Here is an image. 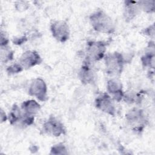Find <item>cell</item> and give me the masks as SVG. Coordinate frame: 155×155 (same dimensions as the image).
I'll use <instances>...</instances> for the list:
<instances>
[{"mask_svg":"<svg viewBox=\"0 0 155 155\" xmlns=\"http://www.w3.org/2000/svg\"><path fill=\"white\" fill-rule=\"evenodd\" d=\"M21 109L24 113L33 116L39 111L40 105L35 100H28L22 104Z\"/></svg>","mask_w":155,"mask_h":155,"instance_id":"obj_10","label":"cell"},{"mask_svg":"<svg viewBox=\"0 0 155 155\" xmlns=\"http://www.w3.org/2000/svg\"><path fill=\"white\" fill-rule=\"evenodd\" d=\"M127 120L131 124L140 123L143 117V111L141 110L133 109L126 114Z\"/></svg>","mask_w":155,"mask_h":155,"instance_id":"obj_12","label":"cell"},{"mask_svg":"<svg viewBox=\"0 0 155 155\" xmlns=\"http://www.w3.org/2000/svg\"><path fill=\"white\" fill-rule=\"evenodd\" d=\"M28 93L39 101H45L47 99V85L44 80L41 78L35 79L30 85Z\"/></svg>","mask_w":155,"mask_h":155,"instance_id":"obj_5","label":"cell"},{"mask_svg":"<svg viewBox=\"0 0 155 155\" xmlns=\"http://www.w3.org/2000/svg\"><path fill=\"white\" fill-rule=\"evenodd\" d=\"M106 44L102 41H90L87 45V58L91 61H99L104 58Z\"/></svg>","mask_w":155,"mask_h":155,"instance_id":"obj_4","label":"cell"},{"mask_svg":"<svg viewBox=\"0 0 155 155\" xmlns=\"http://www.w3.org/2000/svg\"><path fill=\"white\" fill-rule=\"evenodd\" d=\"M43 128L47 134H52L56 137L65 133V129L63 124L52 116L50 117L48 120L45 122Z\"/></svg>","mask_w":155,"mask_h":155,"instance_id":"obj_6","label":"cell"},{"mask_svg":"<svg viewBox=\"0 0 155 155\" xmlns=\"http://www.w3.org/2000/svg\"><path fill=\"white\" fill-rule=\"evenodd\" d=\"M22 67L20 64H14L8 67L7 69V71L10 74H14L21 72L22 70Z\"/></svg>","mask_w":155,"mask_h":155,"instance_id":"obj_18","label":"cell"},{"mask_svg":"<svg viewBox=\"0 0 155 155\" xmlns=\"http://www.w3.org/2000/svg\"><path fill=\"white\" fill-rule=\"evenodd\" d=\"M81 78L82 82L84 83H90L92 81L93 78V72L90 69L88 65H85L82 67L81 71Z\"/></svg>","mask_w":155,"mask_h":155,"instance_id":"obj_14","label":"cell"},{"mask_svg":"<svg viewBox=\"0 0 155 155\" xmlns=\"http://www.w3.org/2000/svg\"><path fill=\"white\" fill-rule=\"evenodd\" d=\"M27 41V38L25 36H23L22 37L18 38H15L13 41V42L16 44V45H21L23 42H25Z\"/></svg>","mask_w":155,"mask_h":155,"instance_id":"obj_19","label":"cell"},{"mask_svg":"<svg viewBox=\"0 0 155 155\" xmlns=\"http://www.w3.org/2000/svg\"><path fill=\"white\" fill-rule=\"evenodd\" d=\"M18 4H16V6H18L19 7L17 8L18 10H25L26 8H27V7H25V6H27V4H25L26 2H24V1H20V2H18Z\"/></svg>","mask_w":155,"mask_h":155,"instance_id":"obj_20","label":"cell"},{"mask_svg":"<svg viewBox=\"0 0 155 155\" xmlns=\"http://www.w3.org/2000/svg\"><path fill=\"white\" fill-rule=\"evenodd\" d=\"M22 113H21L18 105H14L8 116V119L10 124H14L18 122H19L22 117Z\"/></svg>","mask_w":155,"mask_h":155,"instance_id":"obj_13","label":"cell"},{"mask_svg":"<svg viewBox=\"0 0 155 155\" xmlns=\"http://www.w3.org/2000/svg\"><path fill=\"white\" fill-rule=\"evenodd\" d=\"M96 107L102 111L114 116L115 108L111 97L107 93L101 94L95 101Z\"/></svg>","mask_w":155,"mask_h":155,"instance_id":"obj_7","label":"cell"},{"mask_svg":"<svg viewBox=\"0 0 155 155\" xmlns=\"http://www.w3.org/2000/svg\"><path fill=\"white\" fill-rule=\"evenodd\" d=\"M107 90L110 93L113 94L114 99L118 102L124 97L122 84L116 79H110L108 81Z\"/></svg>","mask_w":155,"mask_h":155,"instance_id":"obj_9","label":"cell"},{"mask_svg":"<svg viewBox=\"0 0 155 155\" xmlns=\"http://www.w3.org/2000/svg\"><path fill=\"white\" fill-rule=\"evenodd\" d=\"M125 3L124 16L126 19L131 20L137 15L139 5H136L137 2L131 1H127Z\"/></svg>","mask_w":155,"mask_h":155,"instance_id":"obj_11","label":"cell"},{"mask_svg":"<svg viewBox=\"0 0 155 155\" xmlns=\"http://www.w3.org/2000/svg\"><path fill=\"white\" fill-rule=\"evenodd\" d=\"M67 149L65 147L62 143H59L54 145L51 149L50 154H67Z\"/></svg>","mask_w":155,"mask_h":155,"instance_id":"obj_17","label":"cell"},{"mask_svg":"<svg viewBox=\"0 0 155 155\" xmlns=\"http://www.w3.org/2000/svg\"><path fill=\"white\" fill-rule=\"evenodd\" d=\"M1 61L6 62L8 61H10L13 59V52L11 50L10 48L7 46H1Z\"/></svg>","mask_w":155,"mask_h":155,"instance_id":"obj_15","label":"cell"},{"mask_svg":"<svg viewBox=\"0 0 155 155\" xmlns=\"http://www.w3.org/2000/svg\"><path fill=\"white\" fill-rule=\"evenodd\" d=\"M53 36L59 42L67 41L70 36V30L67 23L64 21H56L50 26Z\"/></svg>","mask_w":155,"mask_h":155,"instance_id":"obj_3","label":"cell"},{"mask_svg":"<svg viewBox=\"0 0 155 155\" xmlns=\"http://www.w3.org/2000/svg\"><path fill=\"white\" fill-rule=\"evenodd\" d=\"M154 52L151 53L148 52L145 53L144 56H143L141 58V61L142 62V64L145 67H151V65L153 67L154 66Z\"/></svg>","mask_w":155,"mask_h":155,"instance_id":"obj_16","label":"cell"},{"mask_svg":"<svg viewBox=\"0 0 155 155\" xmlns=\"http://www.w3.org/2000/svg\"><path fill=\"white\" fill-rule=\"evenodd\" d=\"M42 59L39 54L33 50H28L24 52L19 59L20 65L25 68H31L38 64H39Z\"/></svg>","mask_w":155,"mask_h":155,"instance_id":"obj_8","label":"cell"},{"mask_svg":"<svg viewBox=\"0 0 155 155\" xmlns=\"http://www.w3.org/2000/svg\"><path fill=\"white\" fill-rule=\"evenodd\" d=\"M90 20L93 28L97 31L110 34L114 31V25L111 18L101 10L92 13Z\"/></svg>","mask_w":155,"mask_h":155,"instance_id":"obj_1","label":"cell"},{"mask_svg":"<svg viewBox=\"0 0 155 155\" xmlns=\"http://www.w3.org/2000/svg\"><path fill=\"white\" fill-rule=\"evenodd\" d=\"M107 71L111 74L121 73L124 67L122 55L117 52L108 54L105 58Z\"/></svg>","mask_w":155,"mask_h":155,"instance_id":"obj_2","label":"cell"}]
</instances>
